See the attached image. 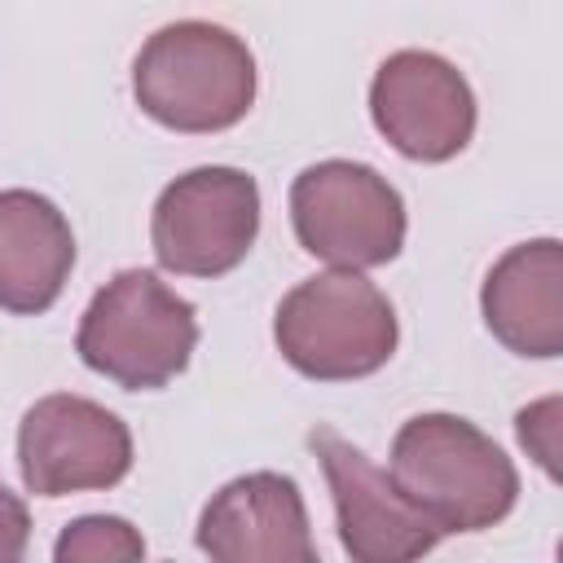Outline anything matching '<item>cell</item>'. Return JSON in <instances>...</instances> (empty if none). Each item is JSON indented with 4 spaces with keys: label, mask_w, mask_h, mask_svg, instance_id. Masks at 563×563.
Segmentation results:
<instances>
[{
    "label": "cell",
    "mask_w": 563,
    "mask_h": 563,
    "mask_svg": "<svg viewBox=\"0 0 563 563\" xmlns=\"http://www.w3.org/2000/svg\"><path fill=\"white\" fill-rule=\"evenodd\" d=\"M391 484L440 537L501 523L519 501V471L501 444L457 413L409 418L387 457Z\"/></svg>",
    "instance_id": "obj_1"
},
{
    "label": "cell",
    "mask_w": 563,
    "mask_h": 563,
    "mask_svg": "<svg viewBox=\"0 0 563 563\" xmlns=\"http://www.w3.org/2000/svg\"><path fill=\"white\" fill-rule=\"evenodd\" d=\"M132 97L154 123L176 132L233 128L255 101V53L220 22H167L132 62Z\"/></svg>",
    "instance_id": "obj_2"
},
{
    "label": "cell",
    "mask_w": 563,
    "mask_h": 563,
    "mask_svg": "<svg viewBox=\"0 0 563 563\" xmlns=\"http://www.w3.org/2000/svg\"><path fill=\"white\" fill-rule=\"evenodd\" d=\"M198 347V312L150 268L114 273L79 317L75 352L123 391L167 387Z\"/></svg>",
    "instance_id": "obj_3"
},
{
    "label": "cell",
    "mask_w": 563,
    "mask_h": 563,
    "mask_svg": "<svg viewBox=\"0 0 563 563\" xmlns=\"http://www.w3.org/2000/svg\"><path fill=\"white\" fill-rule=\"evenodd\" d=\"M273 339L303 378L343 383L383 369L400 343V325L391 299L369 277L330 268L282 295Z\"/></svg>",
    "instance_id": "obj_4"
},
{
    "label": "cell",
    "mask_w": 563,
    "mask_h": 563,
    "mask_svg": "<svg viewBox=\"0 0 563 563\" xmlns=\"http://www.w3.org/2000/svg\"><path fill=\"white\" fill-rule=\"evenodd\" d=\"M290 224L308 255L361 273L400 255L405 246V198L400 189L352 158H321L290 185Z\"/></svg>",
    "instance_id": "obj_5"
},
{
    "label": "cell",
    "mask_w": 563,
    "mask_h": 563,
    "mask_svg": "<svg viewBox=\"0 0 563 563\" xmlns=\"http://www.w3.org/2000/svg\"><path fill=\"white\" fill-rule=\"evenodd\" d=\"M260 233V185L242 167H194L176 176L150 216V242L167 273L220 277L246 260Z\"/></svg>",
    "instance_id": "obj_6"
},
{
    "label": "cell",
    "mask_w": 563,
    "mask_h": 563,
    "mask_svg": "<svg viewBox=\"0 0 563 563\" xmlns=\"http://www.w3.org/2000/svg\"><path fill=\"white\" fill-rule=\"evenodd\" d=\"M18 471L35 497L114 488L132 471V431L88 396H40L18 422Z\"/></svg>",
    "instance_id": "obj_7"
},
{
    "label": "cell",
    "mask_w": 563,
    "mask_h": 563,
    "mask_svg": "<svg viewBox=\"0 0 563 563\" xmlns=\"http://www.w3.org/2000/svg\"><path fill=\"white\" fill-rule=\"evenodd\" d=\"M369 114L374 128L418 163H444L475 136V92L466 75L431 48L383 57L369 84Z\"/></svg>",
    "instance_id": "obj_8"
},
{
    "label": "cell",
    "mask_w": 563,
    "mask_h": 563,
    "mask_svg": "<svg viewBox=\"0 0 563 563\" xmlns=\"http://www.w3.org/2000/svg\"><path fill=\"white\" fill-rule=\"evenodd\" d=\"M308 444L325 471L339 541L352 563H418L440 545L435 523L405 501L383 466H374L334 427H312Z\"/></svg>",
    "instance_id": "obj_9"
},
{
    "label": "cell",
    "mask_w": 563,
    "mask_h": 563,
    "mask_svg": "<svg viewBox=\"0 0 563 563\" xmlns=\"http://www.w3.org/2000/svg\"><path fill=\"white\" fill-rule=\"evenodd\" d=\"M198 550L211 563H321L303 493L282 471L229 479L198 515Z\"/></svg>",
    "instance_id": "obj_10"
},
{
    "label": "cell",
    "mask_w": 563,
    "mask_h": 563,
    "mask_svg": "<svg viewBox=\"0 0 563 563\" xmlns=\"http://www.w3.org/2000/svg\"><path fill=\"white\" fill-rule=\"evenodd\" d=\"M484 325L519 356L550 361L563 352V246L559 238H532L510 246L479 290Z\"/></svg>",
    "instance_id": "obj_11"
},
{
    "label": "cell",
    "mask_w": 563,
    "mask_h": 563,
    "mask_svg": "<svg viewBox=\"0 0 563 563\" xmlns=\"http://www.w3.org/2000/svg\"><path fill=\"white\" fill-rule=\"evenodd\" d=\"M75 268V233L62 207L35 189H0V308L35 317L57 303Z\"/></svg>",
    "instance_id": "obj_12"
},
{
    "label": "cell",
    "mask_w": 563,
    "mask_h": 563,
    "mask_svg": "<svg viewBox=\"0 0 563 563\" xmlns=\"http://www.w3.org/2000/svg\"><path fill=\"white\" fill-rule=\"evenodd\" d=\"M145 537L123 515H79L53 541V563H141Z\"/></svg>",
    "instance_id": "obj_13"
},
{
    "label": "cell",
    "mask_w": 563,
    "mask_h": 563,
    "mask_svg": "<svg viewBox=\"0 0 563 563\" xmlns=\"http://www.w3.org/2000/svg\"><path fill=\"white\" fill-rule=\"evenodd\" d=\"M515 431H519V444L528 449V457L550 475L559 479V453H563V400L559 396H545V400H532L515 413Z\"/></svg>",
    "instance_id": "obj_14"
},
{
    "label": "cell",
    "mask_w": 563,
    "mask_h": 563,
    "mask_svg": "<svg viewBox=\"0 0 563 563\" xmlns=\"http://www.w3.org/2000/svg\"><path fill=\"white\" fill-rule=\"evenodd\" d=\"M31 541V510L18 493L0 484V563H26Z\"/></svg>",
    "instance_id": "obj_15"
}]
</instances>
